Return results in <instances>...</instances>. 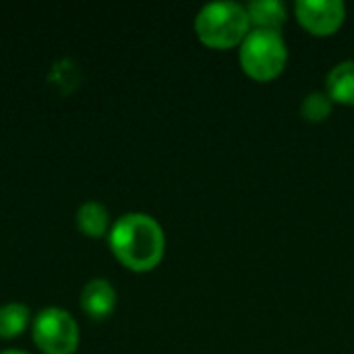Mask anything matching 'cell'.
<instances>
[{
    "label": "cell",
    "instance_id": "9",
    "mask_svg": "<svg viewBox=\"0 0 354 354\" xmlns=\"http://www.w3.org/2000/svg\"><path fill=\"white\" fill-rule=\"evenodd\" d=\"M77 226L85 236L100 239L110 230V216L108 209L97 201H87L77 212Z\"/></svg>",
    "mask_w": 354,
    "mask_h": 354
},
{
    "label": "cell",
    "instance_id": "5",
    "mask_svg": "<svg viewBox=\"0 0 354 354\" xmlns=\"http://www.w3.org/2000/svg\"><path fill=\"white\" fill-rule=\"evenodd\" d=\"M295 15L301 27H305L311 35L328 37L342 27L346 6L340 0H299L295 4Z\"/></svg>",
    "mask_w": 354,
    "mask_h": 354
},
{
    "label": "cell",
    "instance_id": "11",
    "mask_svg": "<svg viewBox=\"0 0 354 354\" xmlns=\"http://www.w3.org/2000/svg\"><path fill=\"white\" fill-rule=\"evenodd\" d=\"M334 110V102L330 100V95L326 91H311L303 102H301V116L307 122H324L330 118Z\"/></svg>",
    "mask_w": 354,
    "mask_h": 354
},
{
    "label": "cell",
    "instance_id": "7",
    "mask_svg": "<svg viewBox=\"0 0 354 354\" xmlns=\"http://www.w3.org/2000/svg\"><path fill=\"white\" fill-rule=\"evenodd\" d=\"M245 8L249 15L251 29H257V31L280 33L288 19L286 6L280 0H255V2H249Z\"/></svg>",
    "mask_w": 354,
    "mask_h": 354
},
{
    "label": "cell",
    "instance_id": "1",
    "mask_svg": "<svg viewBox=\"0 0 354 354\" xmlns=\"http://www.w3.org/2000/svg\"><path fill=\"white\" fill-rule=\"evenodd\" d=\"M114 257L133 272H151L166 251L162 226L147 214H124L110 228Z\"/></svg>",
    "mask_w": 354,
    "mask_h": 354
},
{
    "label": "cell",
    "instance_id": "3",
    "mask_svg": "<svg viewBox=\"0 0 354 354\" xmlns=\"http://www.w3.org/2000/svg\"><path fill=\"white\" fill-rule=\"evenodd\" d=\"M239 60L247 77L259 83H268L282 75L288 60V48L282 33L251 29V33L241 44Z\"/></svg>",
    "mask_w": 354,
    "mask_h": 354
},
{
    "label": "cell",
    "instance_id": "8",
    "mask_svg": "<svg viewBox=\"0 0 354 354\" xmlns=\"http://www.w3.org/2000/svg\"><path fill=\"white\" fill-rule=\"evenodd\" d=\"M326 93L334 104L354 106V60H344L328 73Z\"/></svg>",
    "mask_w": 354,
    "mask_h": 354
},
{
    "label": "cell",
    "instance_id": "6",
    "mask_svg": "<svg viewBox=\"0 0 354 354\" xmlns=\"http://www.w3.org/2000/svg\"><path fill=\"white\" fill-rule=\"evenodd\" d=\"M79 303L91 319H106L116 307V290L108 280L95 278L85 284Z\"/></svg>",
    "mask_w": 354,
    "mask_h": 354
},
{
    "label": "cell",
    "instance_id": "12",
    "mask_svg": "<svg viewBox=\"0 0 354 354\" xmlns=\"http://www.w3.org/2000/svg\"><path fill=\"white\" fill-rule=\"evenodd\" d=\"M0 354H27V353H23V351H4V353H0Z\"/></svg>",
    "mask_w": 354,
    "mask_h": 354
},
{
    "label": "cell",
    "instance_id": "10",
    "mask_svg": "<svg viewBox=\"0 0 354 354\" xmlns=\"http://www.w3.org/2000/svg\"><path fill=\"white\" fill-rule=\"evenodd\" d=\"M29 326V309L21 303H8L0 307V338L10 340L21 336Z\"/></svg>",
    "mask_w": 354,
    "mask_h": 354
},
{
    "label": "cell",
    "instance_id": "2",
    "mask_svg": "<svg viewBox=\"0 0 354 354\" xmlns=\"http://www.w3.org/2000/svg\"><path fill=\"white\" fill-rule=\"evenodd\" d=\"M195 33L212 50L236 48L251 33L247 8L236 2L207 4L195 17Z\"/></svg>",
    "mask_w": 354,
    "mask_h": 354
},
{
    "label": "cell",
    "instance_id": "4",
    "mask_svg": "<svg viewBox=\"0 0 354 354\" xmlns=\"http://www.w3.org/2000/svg\"><path fill=\"white\" fill-rule=\"evenodd\" d=\"M33 342L44 354H73L79 344V330L71 313L48 307L33 319Z\"/></svg>",
    "mask_w": 354,
    "mask_h": 354
}]
</instances>
